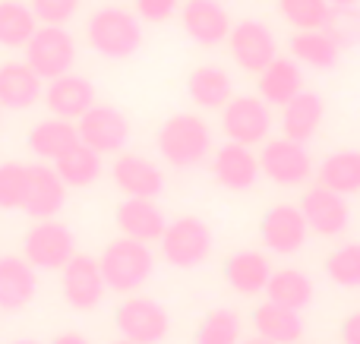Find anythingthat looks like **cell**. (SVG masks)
Wrapping results in <instances>:
<instances>
[{
  "mask_svg": "<svg viewBox=\"0 0 360 344\" xmlns=\"http://www.w3.org/2000/svg\"><path fill=\"white\" fill-rule=\"evenodd\" d=\"M158 244L165 263H171L174 269H196L212 253V227L196 215H184L165 227Z\"/></svg>",
  "mask_w": 360,
  "mask_h": 344,
  "instance_id": "4",
  "label": "cell"
},
{
  "mask_svg": "<svg viewBox=\"0 0 360 344\" xmlns=\"http://www.w3.org/2000/svg\"><path fill=\"white\" fill-rule=\"evenodd\" d=\"M278 13L285 16V22H291L297 32L307 29H326L332 16L329 0H275Z\"/></svg>",
  "mask_w": 360,
  "mask_h": 344,
  "instance_id": "34",
  "label": "cell"
},
{
  "mask_svg": "<svg viewBox=\"0 0 360 344\" xmlns=\"http://www.w3.org/2000/svg\"><path fill=\"white\" fill-rule=\"evenodd\" d=\"M54 171L67 187H92L101 177V155L89 149L86 143H76L70 152H63L54 161Z\"/></svg>",
  "mask_w": 360,
  "mask_h": 344,
  "instance_id": "31",
  "label": "cell"
},
{
  "mask_svg": "<svg viewBox=\"0 0 360 344\" xmlns=\"http://www.w3.org/2000/svg\"><path fill=\"white\" fill-rule=\"evenodd\" d=\"M342 341L345 344H360V310L351 316H345L342 322Z\"/></svg>",
  "mask_w": 360,
  "mask_h": 344,
  "instance_id": "41",
  "label": "cell"
},
{
  "mask_svg": "<svg viewBox=\"0 0 360 344\" xmlns=\"http://www.w3.org/2000/svg\"><path fill=\"white\" fill-rule=\"evenodd\" d=\"M266 297L272 303H281L288 310H307L313 300V282L297 269H281V272H272L269 275V284H266Z\"/></svg>",
  "mask_w": 360,
  "mask_h": 344,
  "instance_id": "32",
  "label": "cell"
},
{
  "mask_svg": "<svg viewBox=\"0 0 360 344\" xmlns=\"http://www.w3.org/2000/svg\"><path fill=\"white\" fill-rule=\"evenodd\" d=\"M300 212H304V218H307V227H310L313 234H319V237H338L351 221L345 196L335 193V190H329V187H323V183L304 193Z\"/></svg>",
  "mask_w": 360,
  "mask_h": 344,
  "instance_id": "14",
  "label": "cell"
},
{
  "mask_svg": "<svg viewBox=\"0 0 360 344\" xmlns=\"http://www.w3.org/2000/svg\"><path fill=\"white\" fill-rule=\"evenodd\" d=\"M240 341V316L234 310H212L196 326L193 344H237Z\"/></svg>",
  "mask_w": 360,
  "mask_h": 344,
  "instance_id": "35",
  "label": "cell"
},
{
  "mask_svg": "<svg viewBox=\"0 0 360 344\" xmlns=\"http://www.w3.org/2000/svg\"><path fill=\"white\" fill-rule=\"evenodd\" d=\"M38 278L35 265L29 259L19 256H4L0 259V310L4 313H16V310L29 307L35 297Z\"/></svg>",
  "mask_w": 360,
  "mask_h": 344,
  "instance_id": "20",
  "label": "cell"
},
{
  "mask_svg": "<svg viewBox=\"0 0 360 344\" xmlns=\"http://www.w3.org/2000/svg\"><path fill=\"white\" fill-rule=\"evenodd\" d=\"M237 344H275V341L262 338V335H253V338H243V341H237Z\"/></svg>",
  "mask_w": 360,
  "mask_h": 344,
  "instance_id": "43",
  "label": "cell"
},
{
  "mask_svg": "<svg viewBox=\"0 0 360 344\" xmlns=\"http://www.w3.org/2000/svg\"><path fill=\"white\" fill-rule=\"evenodd\" d=\"M111 177L117 190L127 196H143V199H155L165 190V174L143 155H120L111 168Z\"/></svg>",
  "mask_w": 360,
  "mask_h": 344,
  "instance_id": "22",
  "label": "cell"
},
{
  "mask_svg": "<svg viewBox=\"0 0 360 344\" xmlns=\"http://www.w3.org/2000/svg\"><path fill=\"white\" fill-rule=\"evenodd\" d=\"M259 171L272 183L300 187L313 174V158L307 152V143H297V139H288V136L266 139V145L259 152Z\"/></svg>",
  "mask_w": 360,
  "mask_h": 344,
  "instance_id": "6",
  "label": "cell"
},
{
  "mask_svg": "<svg viewBox=\"0 0 360 344\" xmlns=\"http://www.w3.org/2000/svg\"><path fill=\"white\" fill-rule=\"evenodd\" d=\"M329 4H332V6H357L360 0H329Z\"/></svg>",
  "mask_w": 360,
  "mask_h": 344,
  "instance_id": "44",
  "label": "cell"
},
{
  "mask_svg": "<svg viewBox=\"0 0 360 344\" xmlns=\"http://www.w3.org/2000/svg\"><path fill=\"white\" fill-rule=\"evenodd\" d=\"M76 143H79V130L73 126V120H63V117L41 120V124H35L29 133V149L35 152L38 158H44V161H57V158L73 149Z\"/></svg>",
  "mask_w": 360,
  "mask_h": 344,
  "instance_id": "28",
  "label": "cell"
},
{
  "mask_svg": "<svg viewBox=\"0 0 360 344\" xmlns=\"http://www.w3.org/2000/svg\"><path fill=\"white\" fill-rule=\"evenodd\" d=\"M186 95L193 98V105L205 107V111H221L231 98H234V82H231L228 70L205 63L196 67L186 79Z\"/></svg>",
  "mask_w": 360,
  "mask_h": 344,
  "instance_id": "24",
  "label": "cell"
},
{
  "mask_svg": "<svg viewBox=\"0 0 360 344\" xmlns=\"http://www.w3.org/2000/svg\"><path fill=\"white\" fill-rule=\"evenodd\" d=\"M13 344H41V341H32V338H19V341H13Z\"/></svg>",
  "mask_w": 360,
  "mask_h": 344,
  "instance_id": "45",
  "label": "cell"
},
{
  "mask_svg": "<svg viewBox=\"0 0 360 344\" xmlns=\"http://www.w3.org/2000/svg\"><path fill=\"white\" fill-rule=\"evenodd\" d=\"M253 329L256 335L275 341V344H297L304 338V319H300L297 310H288L281 303H259L253 310Z\"/></svg>",
  "mask_w": 360,
  "mask_h": 344,
  "instance_id": "26",
  "label": "cell"
},
{
  "mask_svg": "<svg viewBox=\"0 0 360 344\" xmlns=\"http://www.w3.org/2000/svg\"><path fill=\"white\" fill-rule=\"evenodd\" d=\"M0 117H4V105H0Z\"/></svg>",
  "mask_w": 360,
  "mask_h": 344,
  "instance_id": "47",
  "label": "cell"
},
{
  "mask_svg": "<svg viewBox=\"0 0 360 344\" xmlns=\"http://www.w3.org/2000/svg\"><path fill=\"white\" fill-rule=\"evenodd\" d=\"M326 275L338 288H360V244H342L326 256Z\"/></svg>",
  "mask_w": 360,
  "mask_h": 344,
  "instance_id": "36",
  "label": "cell"
},
{
  "mask_svg": "<svg viewBox=\"0 0 360 344\" xmlns=\"http://www.w3.org/2000/svg\"><path fill=\"white\" fill-rule=\"evenodd\" d=\"M228 44L237 67L256 76L278 57V41H275L272 29L266 22H259V19H240L237 25H231Z\"/></svg>",
  "mask_w": 360,
  "mask_h": 344,
  "instance_id": "9",
  "label": "cell"
},
{
  "mask_svg": "<svg viewBox=\"0 0 360 344\" xmlns=\"http://www.w3.org/2000/svg\"><path fill=\"white\" fill-rule=\"evenodd\" d=\"M221 130L231 143L240 145L266 143L269 130H272V111L256 95H237L221 107Z\"/></svg>",
  "mask_w": 360,
  "mask_h": 344,
  "instance_id": "8",
  "label": "cell"
},
{
  "mask_svg": "<svg viewBox=\"0 0 360 344\" xmlns=\"http://www.w3.org/2000/svg\"><path fill=\"white\" fill-rule=\"evenodd\" d=\"M67 202V183L60 180L54 168L48 164H32L29 168V190H25L22 212L32 218H54Z\"/></svg>",
  "mask_w": 360,
  "mask_h": 344,
  "instance_id": "16",
  "label": "cell"
},
{
  "mask_svg": "<svg viewBox=\"0 0 360 344\" xmlns=\"http://www.w3.org/2000/svg\"><path fill=\"white\" fill-rule=\"evenodd\" d=\"M25 63L41 79H57L76 63V41L63 25H38L25 44Z\"/></svg>",
  "mask_w": 360,
  "mask_h": 344,
  "instance_id": "5",
  "label": "cell"
},
{
  "mask_svg": "<svg viewBox=\"0 0 360 344\" xmlns=\"http://www.w3.org/2000/svg\"><path fill=\"white\" fill-rule=\"evenodd\" d=\"M180 0H133L136 6V16L146 19V22H168L177 13Z\"/></svg>",
  "mask_w": 360,
  "mask_h": 344,
  "instance_id": "40",
  "label": "cell"
},
{
  "mask_svg": "<svg viewBox=\"0 0 360 344\" xmlns=\"http://www.w3.org/2000/svg\"><path fill=\"white\" fill-rule=\"evenodd\" d=\"M307 234H310V227H307V218H304V212H300V206H288V202L285 206H272L259 221L262 244L272 253H278V256L297 253L300 246L307 244Z\"/></svg>",
  "mask_w": 360,
  "mask_h": 344,
  "instance_id": "13",
  "label": "cell"
},
{
  "mask_svg": "<svg viewBox=\"0 0 360 344\" xmlns=\"http://www.w3.org/2000/svg\"><path fill=\"white\" fill-rule=\"evenodd\" d=\"M25 190H29V168L16 164V161L0 164V209H4V212L22 209Z\"/></svg>",
  "mask_w": 360,
  "mask_h": 344,
  "instance_id": "37",
  "label": "cell"
},
{
  "mask_svg": "<svg viewBox=\"0 0 360 344\" xmlns=\"http://www.w3.org/2000/svg\"><path fill=\"white\" fill-rule=\"evenodd\" d=\"M117 227L124 237L143 240V244H152V240H162L165 227V212L158 209L155 199H143V196H127L117 206Z\"/></svg>",
  "mask_w": 360,
  "mask_h": 344,
  "instance_id": "19",
  "label": "cell"
},
{
  "mask_svg": "<svg viewBox=\"0 0 360 344\" xmlns=\"http://www.w3.org/2000/svg\"><path fill=\"white\" fill-rule=\"evenodd\" d=\"M326 32L338 48H357L360 44V6H332Z\"/></svg>",
  "mask_w": 360,
  "mask_h": 344,
  "instance_id": "38",
  "label": "cell"
},
{
  "mask_svg": "<svg viewBox=\"0 0 360 344\" xmlns=\"http://www.w3.org/2000/svg\"><path fill=\"white\" fill-rule=\"evenodd\" d=\"M111 344H136V341H130V338H117V341H111Z\"/></svg>",
  "mask_w": 360,
  "mask_h": 344,
  "instance_id": "46",
  "label": "cell"
},
{
  "mask_svg": "<svg viewBox=\"0 0 360 344\" xmlns=\"http://www.w3.org/2000/svg\"><path fill=\"white\" fill-rule=\"evenodd\" d=\"M41 76L25 60H10L0 67V105L6 111H25L41 98Z\"/></svg>",
  "mask_w": 360,
  "mask_h": 344,
  "instance_id": "21",
  "label": "cell"
},
{
  "mask_svg": "<svg viewBox=\"0 0 360 344\" xmlns=\"http://www.w3.org/2000/svg\"><path fill=\"white\" fill-rule=\"evenodd\" d=\"M25 259L35 269H63L76 253L73 231L54 218H41L22 240Z\"/></svg>",
  "mask_w": 360,
  "mask_h": 344,
  "instance_id": "10",
  "label": "cell"
},
{
  "mask_svg": "<svg viewBox=\"0 0 360 344\" xmlns=\"http://www.w3.org/2000/svg\"><path fill=\"white\" fill-rule=\"evenodd\" d=\"M44 101L54 111V117L79 120L95 105V86H92V79H86L79 73H63L57 79H48Z\"/></svg>",
  "mask_w": 360,
  "mask_h": 344,
  "instance_id": "17",
  "label": "cell"
},
{
  "mask_svg": "<svg viewBox=\"0 0 360 344\" xmlns=\"http://www.w3.org/2000/svg\"><path fill=\"white\" fill-rule=\"evenodd\" d=\"M326 105L316 92H297L281 111V133L288 139H297V143H310L316 136L319 124H323Z\"/></svg>",
  "mask_w": 360,
  "mask_h": 344,
  "instance_id": "25",
  "label": "cell"
},
{
  "mask_svg": "<svg viewBox=\"0 0 360 344\" xmlns=\"http://www.w3.org/2000/svg\"><path fill=\"white\" fill-rule=\"evenodd\" d=\"M60 272H63V278H60L63 300L73 310L86 313V310H95L105 300L108 284H105V275H101V265L95 256H89V253H73V259H70Z\"/></svg>",
  "mask_w": 360,
  "mask_h": 344,
  "instance_id": "12",
  "label": "cell"
},
{
  "mask_svg": "<svg viewBox=\"0 0 360 344\" xmlns=\"http://www.w3.org/2000/svg\"><path fill=\"white\" fill-rule=\"evenodd\" d=\"M82 0H32V13L41 25H63L76 16Z\"/></svg>",
  "mask_w": 360,
  "mask_h": 344,
  "instance_id": "39",
  "label": "cell"
},
{
  "mask_svg": "<svg viewBox=\"0 0 360 344\" xmlns=\"http://www.w3.org/2000/svg\"><path fill=\"white\" fill-rule=\"evenodd\" d=\"M114 322H117V332L124 338L136 341V344H158L168 338V310L162 307L152 297H127L124 303L114 313Z\"/></svg>",
  "mask_w": 360,
  "mask_h": 344,
  "instance_id": "7",
  "label": "cell"
},
{
  "mask_svg": "<svg viewBox=\"0 0 360 344\" xmlns=\"http://www.w3.org/2000/svg\"><path fill=\"white\" fill-rule=\"evenodd\" d=\"M212 174L221 187L234 190V193H243L256 183V177L262 174L259 171V158L250 152V145H240V143H224L221 149L215 152L212 158Z\"/></svg>",
  "mask_w": 360,
  "mask_h": 344,
  "instance_id": "18",
  "label": "cell"
},
{
  "mask_svg": "<svg viewBox=\"0 0 360 344\" xmlns=\"http://www.w3.org/2000/svg\"><path fill=\"white\" fill-rule=\"evenodd\" d=\"M319 183L342 196L360 193V152L342 149L326 155V161L319 164Z\"/></svg>",
  "mask_w": 360,
  "mask_h": 344,
  "instance_id": "30",
  "label": "cell"
},
{
  "mask_svg": "<svg viewBox=\"0 0 360 344\" xmlns=\"http://www.w3.org/2000/svg\"><path fill=\"white\" fill-rule=\"evenodd\" d=\"M180 22L186 35L202 48H215L231 35V16L221 0H186L180 10Z\"/></svg>",
  "mask_w": 360,
  "mask_h": 344,
  "instance_id": "15",
  "label": "cell"
},
{
  "mask_svg": "<svg viewBox=\"0 0 360 344\" xmlns=\"http://www.w3.org/2000/svg\"><path fill=\"white\" fill-rule=\"evenodd\" d=\"M98 265H101L108 291L133 294V291H139L152 278V272H155V256H152L149 244H143V240L117 237L105 246Z\"/></svg>",
  "mask_w": 360,
  "mask_h": 344,
  "instance_id": "2",
  "label": "cell"
},
{
  "mask_svg": "<svg viewBox=\"0 0 360 344\" xmlns=\"http://www.w3.org/2000/svg\"><path fill=\"white\" fill-rule=\"evenodd\" d=\"M158 152L174 168H196L212 152V130L199 114H174L158 130Z\"/></svg>",
  "mask_w": 360,
  "mask_h": 344,
  "instance_id": "3",
  "label": "cell"
},
{
  "mask_svg": "<svg viewBox=\"0 0 360 344\" xmlns=\"http://www.w3.org/2000/svg\"><path fill=\"white\" fill-rule=\"evenodd\" d=\"M256 88H259V98L266 101V105L285 107L294 95L304 92V73H300V63L288 60V57H275V60L259 73Z\"/></svg>",
  "mask_w": 360,
  "mask_h": 344,
  "instance_id": "23",
  "label": "cell"
},
{
  "mask_svg": "<svg viewBox=\"0 0 360 344\" xmlns=\"http://www.w3.org/2000/svg\"><path fill=\"white\" fill-rule=\"evenodd\" d=\"M86 38L95 54L108 57V60H127L143 44V25H139L136 13L124 10V6H101L89 16Z\"/></svg>",
  "mask_w": 360,
  "mask_h": 344,
  "instance_id": "1",
  "label": "cell"
},
{
  "mask_svg": "<svg viewBox=\"0 0 360 344\" xmlns=\"http://www.w3.org/2000/svg\"><path fill=\"white\" fill-rule=\"evenodd\" d=\"M79 143L95 149L98 155H114L130 139V120L120 107L114 105H92L79 117Z\"/></svg>",
  "mask_w": 360,
  "mask_h": 344,
  "instance_id": "11",
  "label": "cell"
},
{
  "mask_svg": "<svg viewBox=\"0 0 360 344\" xmlns=\"http://www.w3.org/2000/svg\"><path fill=\"white\" fill-rule=\"evenodd\" d=\"M269 275H272L269 259L256 250H240L224 259V278H228L231 288L243 297H253V294H259V291H266Z\"/></svg>",
  "mask_w": 360,
  "mask_h": 344,
  "instance_id": "27",
  "label": "cell"
},
{
  "mask_svg": "<svg viewBox=\"0 0 360 344\" xmlns=\"http://www.w3.org/2000/svg\"><path fill=\"white\" fill-rule=\"evenodd\" d=\"M288 48H291L294 60L307 63V67H313V70H332L338 63V51H342L326 29L297 32V35H291Z\"/></svg>",
  "mask_w": 360,
  "mask_h": 344,
  "instance_id": "29",
  "label": "cell"
},
{
  "mask_svg": "<svg viewBox=\"0 0 360 344\" xmlns=\"http://www.w3.org/2000/svg\"><path fill=\"white\" fill-rule=\"evenodd\" d=\"M38 19L22 0H0V48H25L35 35Z\"/></svg>",
  "mask_w": 360,
  "mask_h": 344,
  "instance_id": "33",
  "label": "cell"
},
{
  "mask_svg": "<svg viewBox=\"0 0 360 344\" xmlns=\"http://www.w3.org/2000/svg\"><path fill=\"white\" fill-rule=\"evenodd\" d=\"M51 344H89V338L82 332H63V335H57Z\"/></svg>",
  "mask_w": 360,
  "mask_h": 344,
  "instance_id": "42",
  "label": "cell"
}]
</instances>
